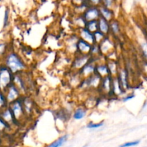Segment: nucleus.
Segmentation results:
<instances>
[{"mask_svg":"<svg viewBox=\"0 0 147 147\" xmlns=\"http://www.w3.org/2000/svg\"><path fill=\"white\" fill-rule=\"evenodd\" d=\"M4 65L13 73H23L27 70V65L15 52H10L6 55Z\"/></svg>","mask_w":147,"mask_h":147,"instance_id":"nucleus-1","label":"nucleus"},{"mask_svg":"<svg viewBox=\"0 0 147 147\" xmlns=\"http://www.w3.org/2000/svg\"><path fill=\"white\" fill-rule=\"evenodd\" d=\"M14 74L4 65H0V90L4 92L12 84Z\"/></svg>","mask_w":147,"mask_h":147,"instance_id":"nucleus-2","label":"nucleus"},{"mask_svg":"<svg viewBox=\"0 0 147 147\" xmlns=\"http://www.w3.org/2000/svg\"><path fill=\"white\" fill-rule=\"evenodd\" d=\"M9 107L11 109L13 116H14L16 122L17 123L22 122L23 119L27 118L25 116V113H24L22 101L21 98L12 103L11 104L9 105Z\"/></svg>","mask_w":147,"mask_h":147,"instance_id":"nucleus-3","label":"nucleus"},{"mask_svg":"<svg viewBox=\"0 0 147 147\" xmlns=\"http://www.w3.org/2000/svg\"><path fill=\"white\" fill-rule=\"evenodd\" d=\"M92 60L89 55H81L76 53L74 55V59L71 62V68L74 71L79 72L85 65Z\"/></svg>","mask_w":147,"mask_h":147,"instance_id":"nucleus-4","label":"nucleus"},{"mask_svg":"<svg viewBox=\"0 0 147 147\" xmlns=\"http://www.w3.org/2000/svg\"><path fill=\"white\" fill-rule=\"evenodd\" d=\"M4 93L9 105L22 98L21 92L20 91V90L13 83L7 88V90Z\"/></svg>","mask_w":147,"mask_h":147,"instance_id":"nucleus-5","label":"nucleus"},{"mask_svg":"<svg viewBox=\"0 0 147 147\" xmlns=\"http://www.w3.org/2000/svg\"><path fill=\"white\" fill-rule=\"evenodd\" d=\"M101 54L103 56L108 55L111 52L114 51L115 44L114 42L109 36H106L105 39L99 44Z\"/></svg>","mask_w":147,"mask_h":147,"instance_id":"nucleus-6","label":"nucleus"},{"mask_svg":"<svg viewBox=\"0 0 147 147\" xmlns=\"http://www.w3.org/2000/svg\"><path fill=\"white\" fill-rule=\"evenodd\" d=\"M99 60H95L92 58L90 62L85 65L82 69L79 71V73L82 76V78H86L92 75L95 73V67H96V63Z\"/></svg>","mask_w":147,"mask_h":147,"instance_id":"nucleus-7","label":"nucleus"},{"mask_svg":"<svg viewBox=\"0 0 147 147\" xmlns=\"http://www.w3.org/2000/svg\"><path fill=\"white\" fill-rule=\"evenodd\" d=\"M12 83L20 90L22 95L25 94L27 90V86L24 78L22 76V73L14 75Z\"/></svg>","mask_w":147,"mask_h":147,"instance_id":"nucleus-8","label":"nucleus"},{"mask_svg":"<svg viewBox=\"0 0 147 147\" xmlns=\"http://www.w3.org/2000/svg\"><path fill=\"white\" fill-rule=\"evenodd\" d=\"M83 17L86 22L93 21V20H98L100 17V12L99 8L95 7H89L86 9L83 14Z\"/></svg>","mask_w":147,"mask_h":147,"instance_id":"nucleus-9","label":"nucleus"},{"mask_svg":"<svg viewBox=\"0 0 147 147\" xmlns=\"http://www.w3.org/2000/svg\"><path fill=\"white\" fill-rule=\"evenodd\" d=\"M112 77L111 76H108L102 78L99 90H100L102 94L107 96L112 94Z\"/></svg>","mask_w":147,"mask_h":147,"instance_id":"nucleus-10","label":"nucleus"},{"mask_svg":"<svg viewBox=\"0 0 147 147\" xmlns=\"http://www.w3.org/2000/svg\"><path fill=\"white\" fill-rule=\"evenodd\" d=\"M0 118L9 126L12 124H17L12 114V112L11 109H10L9 106L1 111H0Z\"/></svg>","mask_w":147,"mask_h":147,"instance_id":"nucleus-11","label":"nucleus"},{"mask_svg":"<svg viewBox=\"0 0 147 147\" xmlns=\"http://www.w3.org/2000/svg\"><path fill=\"white\" fill-rule=\"evenodd\" d=\"M78 36H79V39L81 40H83L84 41L86 42L89 43L92 45L95 44V38H94V34L91 32H89V30L86 28H82L79 29L78 30L77 33Z\"/></svg>","mask_w":147,"mask_h":147,"instance_id":"nucleus-12","label":"nucleus"},{"mask_svg":"<svg viewBox=\"0 0 147 147\" xmlns=\"http://www.w3.org/2000/svg\"><path fill=\"white\" fill-rule=\"evenodd\" d=\"M125 93L118 76L112 77V95L115 97H120Z\"/></svg>","mask_w":147,"mask_h":147,"instance_id":"nucleus-13","label":"nucleus"},{"mask_svg":"<svg viewBox=\"0 0 147 147\" xmlns=\"http://www.w3.org/2000/svg\"><path fill=\"white\" fill-rule=\"evenodd\" d=\"M92 49V45L83 40L79 39L76 45V53L81 55H89Z\"/></svg>","mask_w":147,"mask_h":147,"instance_id":"nucleus-14","label":"nucleus"},{"mask_svg":"<svg viewBox=\"0 0 147 147\" xmlns=\"http://www.w3.org/2000/svg\"><path fill=\"white\" fill-rule=\"evenodd\" d=\"M22 101L23 108H24V113H25L26 117H29L32 115L34 111V105H33V101L28 96H23L21 98Z\"/></svg>","mask_w":147,"mask_h":147,"instance_id":"nucleus-15","label":"nucleus"},{"mask_svg":"<svg viewBox=\"0 0 147 147\" xmlns=\"http://www.w3.org/2000/svg\"><path fill=\"white\" fill-rule=\"evenodd\" d=\"M79 39L78 34L70 36L68 37L66 40V46L69 53L74 54V55L76 54V45H77L78 40Z\"/></svg>","mask_w":147,"mask_h":147,"instance_id":"nucleus-16","label":"nucleus"},{"mask_svg":"<svg viewBox=\"0 0 147 147\" xmlns=\"http://www.w3.org/2000/svg\"><path fill=\"white\" fill-rule=\"evenodd\" d=\"M95 73L100 76L101 78H105L106 76H110L109 70H108V65L106 61H97L96 63V67H95Z\"/></svg>","mask_w":147,"mask_h":147,"instance_id":"nucleus-17","label":"nucleus"},{"mask_svg":"<svg viewBox=\"0 0 147 147\" xmlns=\"http://www.w3.org/2000/svg\"><path fill=\"white\" fill-rule=\"evenodd\" d=\"M87 114V109L84 106H79L76 107L74 111L72 118L74 120L80 121L84 119Z\"/></svg>","mask_w":147,"mask_h":147,"instance_id":"nucleus-18","label":"nucleus"},{"mask_svg":"<svg viewBox=\"0 0 147 147\" xmlns=\"http://www.w3.org/2000/svg\"><path fill=\"white\" fill-rule=\"evenodd\" d=\"M107 65H108V70H109L110 76L112 77L118 76L120 70V66L118 62L114 60H107Z\"/></svg>","mask_w":147,"mask_h":147,"instance_id":"nucleus-19","label":"nucleus"},{"mask_svg":"<svg viewBox=\"0 0 147 147\" xmlns=\"http://www.w3.org/2000/svg\"><path fill=\"white\" fill-rule=\"evenodd\" d=\"M118 78L119 79L122 88L125 91L128 87V74L125 68H120L119 73L118 74Z\"/></svg>","mask_w":147,"mask_h":147,"instance_id":"nucleus-20","label":"nucleus"},{"mask_svg":"<svg viewBox=\"0 0 147 147\" xmlns=\"http://www.w3.org/2000/svg\"><path fill=\"white\" fill-rule=\"evenodd\" d=\"M98 21V29L99 31L103 33L106 36H109L110 34V22L107 21L105 19L102 17H99Z\"/></svg>","mask_w":147,"mask_h":147,"instance_id":"nucleus-21","label":"nucleus"},{"mask_svg":"<svg viewBox=\"0 0 147 147\" xmlns=\"http://www.w3.org/2000/svg\"><path fill=\"white\" fill-rule=\"evenodd\" d=\"M99 12H100V17L105 19L107 21L111 22L113 20V12L110 8L106 7H102L99 8Z\"/></svg>","mask_w":147,"mask_h":147,"instance_id":"nucleus-22","label":"nucleus"},{"mask_svg":"<svg viewBox=\"0 0 147 147\" xmlns=\"http://www.w3.org/2000/svg\"><path fill=\"white\" fill-rule=\"evenodd\" d=\"M110 34L115 36L119 35L120 33V26L119 22L114 20L110 22Z\"/></svg>","mask_w":147,"mask_h":147,"instance_id":"nucleus-23","label":"nucleus"},{"mask_svg":"<svg viewBox=\"0 0 147 147\" xmlns=\"http://www.w3.org/2000/svg\"><path fill=\"white\" fill-rule=\"evenodd\" d=\"M68 138H69V136L67 134L63 135L46 147H61L68 140Z\"/></svg>","mask_w":147,"mask_h":147,"instance_id":"nucleus-24","label":"nucleus"},{"mask_svg":"<svg viewBox=\"0 0 147 147\" xmlns=\"http://www.w3.org/2000/svg\"><path fill=\"white\" fill-rule=\"evenodd\" d=\"M85 28L87 29L91 32H95L97 30H99V29H98V21L97 20H93V21L87 22Z\"/></svg>","mask_w":147,"mask_h":147,"instance_id":"nucleus-25","label":"nucleus"},{"mask_svg":"<svg viewBox=\"0 0 147 147\" xmlns=\"http://www.w3.org/2000/svg\"><path fill=\"white\" fill-rule=\"evenodd\" d=\"M9 106L8 103H7V98L4 95V92L0 90V111L4 110V109L7 108Z\"/></svg>","mask_w":147,"mask_h":147,"instance_id":"nucleus-26","label":"nucleus"},{"mask_svg":"<svg viewBox=\"0 0 147 147\" xmlns=\"http://www.w3.org/2000/svg\"><path fill=\"white\" fill-rule=\"evenodd\" d=\"M93 34H94V38H95V43L98 45H99V43H100L101 42H102V40L106 37V35L104 34L102 32H101L100 31H99V30H97V32H94Z\"/></svg>","mask_w":147,"mask_h":147,"instance_id":"nucleus-27","label":"nucleus"},{"mask_svg":"<svg viewBox=\"0 0 147 147\" xmlns=\"http://www.w3.org/2000/svg\"><path fill=\"white\" fill-rule=\"evenodd\" d=\"M104 126V122H99V123H93V122H89V123H87L86 125V128L89 129H97L99 128L102 127Z\"/></svg>","mask_w":147,"mask_h":147,"instance_id":"nucleus-28","label":"nucleus"},{"mask_svg":"<svg viewBox=\"0 0 147 147\" xmlns=\"http://www.w3.org/2000/svg\"><path fill=\"white\" fill-rule=\"evenodd\" d=\"M140 144V140H136V141H133V142H128L123 143L122 144L120 145L119 147H132V146H135L137 145H138Z\"/></svg>","mask_w":147,"mask_h":147,"instance_id":"nucleus-29","label":"nucleus"},{"mask_svg":"<svg viewBox=\"0 0 147 147\" xmlns=\"http://www.w3.org/2000/svg\"><path fill=\"white\" fill-rule=\"evenodd\" d=\"M8 126L9 125L7 124V123H6L5 122L0 118V131H2L4 130V129H5L6 128H7Z\"/></svg>","mask_w":147,"mask_h":147,"instance_id":"nucleus-30","label":"nucleus"},{"mask_svg":"<svg viewBox=\"0 0 147 147\" xmlns=\"http://www.w3.org/2000/svg\"><path fill=\"white\" fill-rule=\"evenodd\" d=\"M6 47H7V45L4 43H1L0 44V56L3 55L4 53H5Z\"/></svg>","mask_w":147,"mask_h":147,"instance_id":"nucleus-31","label":"nucleus"},{"mask_svg":"<svg viewBox=\"0 0 147 147\" xmlns=\"http://www.w3.org/2000/svg\"><path fill=\"white\" fill-rule=\"evenodd\" d=\"M112 4V0H105V7L110 8Z\"/></svg>","mask_w":147,"mask_h":147,"instance_id":"nucleus-32","label":"nucleus"},{"mask_svg":"<svg viewBox=\"0 0 147 147\" xmlns=\"http://www.w3.org/2000/svg\"><path fill=\"white\" fill-rule=\"evenodd\" d=\"M134 97V96L133 95H132V96H125V97H123L122 98V102H126V101H128V100H129L130 99H131V98H133Z\"/></svg>","mask_w":147,"mask_h":147,"instance_id":"nucleus-33","label":"nucleus"},{"mask_svg":"<svg viewBox=\"0 0 147 147\" xmlns=\"http://www.w3.org/2000/svg\"><path fill=\"white\" fill-rule=\"evenodd\" d=\"M92 3H93L94 4H98L100 3L101 0H89Z\"/></svg>","mask_w":147,"mask_h":147,"instance_id":"nucleus-34","label":"nucleus"},{"mask_svg":"<svg viewBox=\"0 0 147 147\" xmlns=\"http://www.w3.org/2000/svg\"><path fill=\"white\" fill-rule=\"evenodd\" d=\"M7 20H8V13H7V11L6 12V14H5V19H4V24H7Z\"/></svg>","mask_w":147,"mask_h":147,"instance_id":"nucleus-35","label":"nucleus"},{"mask_svg":"<svg viewBox=\"0 0 147 147\" xmlns=\"http://www.w3.org/2000/svg\"><path fill=\"white\" fill-rule=\"evenodd\" d=\"M82 147H87V144H86V145H84V146H82Z\"/></svg>","mask_w":147,"mask_h":147,"instance_id":"nucleus-36","label":"nucleus"}]
</instances>
